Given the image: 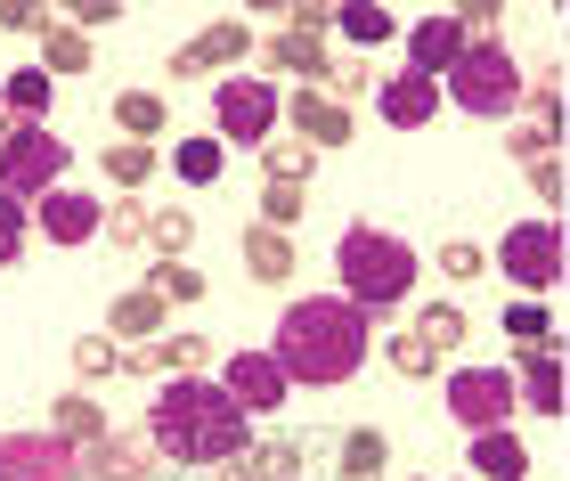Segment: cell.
<instances>
[{"label": "cell", "mask_w": 570, "mask_h": 481, "mask_svg": "<svg viewBox=\"0 0 570 481\" xmlns=\"http://www.w3.org/2000/svg\"><path fill=\"white\" fill-rule=\"evenodd\" d=\"M416 343L432 351V360H449V351L473 343V318H464L456 302H424V311H416Z\"/></svg>", "instance_id": "27"}, {"label": "cell", "mask_w": 570, "mask_h": 481, "mask_svg": "<svg viewBox=\"0 0 570 481\" xmlns=\"http://www.w3.org/2000/svg\"><path fill=\"white\" fill-rule=\"evenodd\" d=\"M204 360H213V343H204V335H155L147 351H122V367H131V375H164V384H171V375H204Z\"/></svg>", "instance_id": "17"}, {"label": "cell", "mask_w": 570, "mask_h": 481, "mask_svg": "<svg viewBox=\"0 0 570 481\" xmlns=\"http://www.w3.org/2000/svg\"><path fill=\"white\" fill-rule=\"evenodd\" d=\"M147 286L164 294V311H171V302H204V269H196V262H155Z\"/></svg>", "instance_id": "38"}, {"label": "cell", "mask_w": 570, "mask_h": 481, "mask_svg": "<svg viewBox=\"0 0 570 481\" xmlns=\"http://www.w3.org/2000/svg\"><path fill=\"white\" fill-rule=\"evenodd\" d=\"M530 188L547 196V205H562V164H554V156H538V164H530Z\"/></svg>", "instance_id": "46"}, {"label": "cell", "mask_w": 570, "mask_h": 481, "mask_svg": "<svg viewBox=\"0 0 570 481\" xmlns=\"http://www.w3.org/2000/svg\"><path fill=\"white\" fill-rule=\"evenodd\" d=\"M262 66H269V73H294V82H309V90H326V73H334L326 33H309V24H285V33H269V41H262Z\"/></svg>", "instance_id": "13"}, {"label": "cell", "mask_w": 570, "mask_h": 481, "mask_svg": "<svg viewBox=\"0 0 570 481\" xmlns=\"http://www.w3.org/2000/svg\"><path fill=\"white\" fill-rule=\"evenodd\" d=\"M98 164H107V180H115L122 196H139V188L155 180V147H131V139H115V147H107Z\"/></svg>", "instance_id": "33"}, {"label": "cell", "mask_w": 570, "mask_h": 481, "mask_svg": "<svg viewBox=\"0 0 570 481\" xmlns=\"http://www.w3.org/2000/svg\"><path fill=\"white\" fill-rule=\"evenodd\" d=\"M220 392L237 400L245 416H277L294 384H285V367L269 360V351H228V375H220Z\"/></svg>", "instance_id": "11"}, {"label": "cell", "mask_w": 570, "mask_h": 481, "mask_svg": "<svg viewBox=\"0 0 570 481\" xmlns=\"http://www.w3.org/2000/svg\"><path fill=\"white\" fill-rule=\"evenodd\" d=\"M98 220H107V205H98V196H82V188H49L41 205H33V229H41L49 245H90Z\"/></svg>", "instance_id": "12"}, {"label": "cell", "mask_w": 570, "mask_h": 481, "mask_svg": "<svg viewBox=\"0 0 570 481\" xmlns=\"http://www.w3.org/2000/svg\"><path fill=\"white\" fill-rule=\"evenodd\" d=\"M302 205H309V188H294V180H262V213H253V220H262V229H294Z\"/></svg>", "instance_id": "36"}, {"label": "cell", "mask_w": 570, "mask_h": 481, "mask_svg": "<svg viewBox=\"0 0 570 481\" xmlns=\"http://www.w3.org/2000/svg\"><path fill=\"white\" fill-rule=\"evenodd\" d=\"M449 107V98H440V82H424V73H392V82H375V115L392 122V131H424V122Z\"/></svg>", "instance_id": "14"}, {"label": "cell", "mask_w": 570, "mask_h": 481, "mask_svg": "<svg viewBox=\"0 0 570 481\" xmlns=\"http://www.w3.org/2000/svg\"><path fill=\"white\" fill-rule=\"evenodd\" d=\"M9 131H17V122H9V107H0V139H9Z\"/></svg>", "instance_id": "48"}, {"label": "cell", "mask_w": 570, "mask_h": 481, "mask_svg": "<svg viewBox=\"0 0 570 481\" xmlns=\"http://www.w3.org/2000/svg\"><path fill=\"white\" fill-rule=\"evenodd\" d=\"M326 82H334V98L351 107V90H375V73H367V58H334V73H326Z\"/></svg>", "instance_id": "44"}, {"label": "cell", "mask_w": 570, "mask_h": 481, "mask_svg": "<svg viewBox=\"0 0 570 481\" xmlns=\"http://www.w3.org/2000/svg\"><path fill=\"white\" fill-rule=\"evenodd\" d=\"M505 156H513V164H538V156H554V147L538 139V131H522V122H513V131H505Z\"/></svg>", "instance_id": "45"}, {"label": "cell", "mask_w": 570, "mask_h": 481, "mask_svg": "<svg viewBox=\"0 0 570 481\" xmlns=\"http://www.w3.org/2000/svg\"><path fill=\"white\" fill-rule=\"evenodd\" d=\"M171 171H179V180H188V188H213L220 171H228V147H220L213 131H188V139L171 147Z\"/></svg>", "instance_id": "28"}, {"label": "cell", "mask_w": 570, "mask_h": 481, "mask_svg": "<svg viewBox=\"0 0 570 481\" xmlns=\"http://www.w3.org/2000/svg\"><path fill=\"white\" fill-rule=\"evenodd\" d=\"M334 33H343L351 49H383V41L400 33V17L375 9V0H351V9H334Z\"/></svg>", "instance_id": "29"}, {"label": "cell", "mask_w": 570, "mask_h": 481, "mask_svg": "<svg viewBox=\"0 0 570 481\" xmlns=\"http://www.w3.org/2000/svg\"><path fill=\"white\" fill-rule=\"evenodd\" d=\"M90 58H98L90 33H73V24L49 9V24H41V73H49V82H58V73H90Z\"/></svg>", "instance_id": "25"}, {"label": "cell", "mask_w": 570, "mask_h": 481, "mask_svg": "<svg viewBox=\"0 0 570 481\" xmlns=\"http://www.w3.org/2000/svg\"><path fill=\"white\" fill-rule=\"evenodd\" d=\"M513 400H530V416H562V343L522 351V384H513Z\"/></svg>", "instance_id": "20"}, {"label": "cell", "mask_w": 570, "mask_h": 481, "mask_svg": "<svg viewBox=\"0 0 570 481\" xmlns=\"http://www.w3.org/2000/svg\"><path fill=\"white\" fill-rule=\"evenodd\" d=\"M498 269L522 286V302H538L547 286H562V229L554 220H522V229L498 245Z\"/></svg>", "instance_id": "8"}, {"label": "cell", "mask_w": 570, "mask_h": 481, "mask_svg": "<svg viewBox=\"0 0 570 481\" xmlns=\"http://www.w3.org/2000/svg\"><path fill=\"white\" fill-rule=\"evenodd\" d=\"M237 253H245V269L262 277V286H285V277H294V237L285 229H262V220H253V229L237 237Z\"/></svg>", "instance_id": "23"}, {"label": "cell", "mask_w": 570, "mask_h": 481, "mask_svg": "<svg viewBox=\"0 0 570 481\" xmlns=\"http://www.w3.org/2000/svg\"><path fill=\"white\" fill-rule=\"evenodd\" d=\"M155 326H164V294H155V286H131V294L107 302V335L115 343H147Z\"/></svg>", "instance_id": "22"}, {"label": "cell", "mask_w": 570, "mask_h": 481, "mask_svg": "<svg viewBox=\"0 0 570 481\" xmlns=\"http://www.w3.org/2000/svg\"><path fill=\"white\" fill-rule=\"evenodd\" d=\"M49 98H58V90H49V73H41V66H17L9 82H0V107H9V122H41V115H49Z\"/></svg>", "instance_id": "30"}, {"label": "cell", "mask_w": 570, "mask_h": 481, "mask_svg": "<svg viewBox=\"0 0 570 481\" xmlns=\"http://www.w3.org/2000/svg\"><path fill=\"white\" fill-rule=\"evenodd\" d=\"M98 237H107V245H122V253H131V245H147V205H139V196H122V205H107V220H98Z\"/></svg>", "instance_id": "37"}, {"label": "cell", "mask_w": 570, "mask_h": 481, "mask_svg": "<svg viewBox=\"0 0 570 481\" xmlns=\"http://www.w3.org/2000/svg\"><path fill=\"white\" fill-rule=\"evenodd\" d=\"M49 416H58V441H82V449H98V441L115 433V424H107V409H98V400H82V392H66Z\"/></svg>", "instance_id": "31"}, {"label": "cell", "mask_w": 570, "mask_h": 481, "mask_svg": "<svg viewBox=\"0 0 570 481\" xmlns=\"http://www.w3.org/2000/svg\"><path fill=\"white\" fill-rule=\"evenodd\" d=\"M73 375H90V384L98 375H122V343L115 335H82L73 343Z\"/></svg>", "instance_id": "40"}, {"label": "cell", "mask_w": 570, "mask_h": 481, "mask_svg": "<svg viewBox=\"0 0 570 481\" xmlns=\"http://www.w3.org/2000/svg\"><path fill=\"white\" fill-rule=\"evenodd\" d=\"M269 360L285 367V384L343 392L351 375L375 360V326H367V311H351L343 294H309V302H294V311L277 318Z\"/></svg>", "instance_id": "2"}, {"label": "cell", "mask_w": 570, "mask_h": 481, "mask_svg": "<svg viewBox=\"0 0 570 481\" xmlns=\"http://www.w3.org/2000/svg\"><path fill=\"white\" fill-rule=\"evenodd\" d=\"M164 98H155V90H115V131L122 139H131V147H155V139H164Z\"/></svg>", "instance_id": "26"}, {"label": "cell", "mask_w": 570, "mask_h": 481, "mask_svg": "<svg viewBox=\"0 0 570 481\" xmlns=\"http://www.w3.org/2000/svg\"><path fill=\"white\" fill-rule=\"evenodd\" d=\"M481 269H489V253H481L473 237H449V245H440V277H449V286H473Z\"/></svg>", "instance_id": "41"}, {"label": "cell", "mask_w": 570, "mask_h": 481, "mask_svg": "<svg viewBox=\"0 0 570 481\" xmlns=\"http://www.w3.org/2000/svg\"><path fill=\"white\" fill-rule=\"evenodd\" d=\"M262 164H269V180L309 188V171H318V147H302V139H269V147H262Z\"/></svg>", "instance_id": "35"}, {"label": "cell", "mask_w": 570, "mask_h": 481, "mask_svg": "<svg viewBox=\"0 0 570 481\" xmlns=\"http://www.w3.org/2000/svg\"><path fill=\"white\" fill-rule=\"evenodd\" d=\"M513 409H522V400H513V375H505V367H456V375H449V416H456L464 441H473V433H498Z\"/></svg>", "instance_id": "7"}, {"label": "cell", "mask_w": 570, "mask_h": 481, "mask_svg": "<svg viewBox=\"0 0 570 481\" xmlns=\"http://www.w3.org/2000/svg\"><path fill=\"white\" fill-rule=\"evenodd\" d=\"M407 33V73H424V82H440L456 58H464V33H456V17L440 9V17H416V24H400Z\"/></svg>", "instance_id": "15"}, {"label": "cell", "mask_w": 570, "mask_h": 481, "mask_svg": "<svg viewBox=\"0 0 570 481\" xmlns=\"http://www.w3.org/2000/svg\"><path fill=\"white\" fill-rule=\"evenodd\" d=\"M0 481H90L73 465V449H49V441H0Z\"/></svg>", "instance_id": "18"}, {"label": "cell", "mask_w": 570, "mask_h": 481, "mask_svg": "<svg viewBox=\"0 0 570 481\" xmlns=\"http://www.w3.org/2000/svg\"><path fill=\"white\" fill-rule=\"evenodd\" d=\"M473 473L481 481H530V449H522V433H473Z\"/></svg>", "instance_id": "24"}, {"label": "cell", "mask_w": 570, "mask_h": 481, "mask_svg": "<svg viewBox=\"0 0 570 481\" xmlns=\"http://www.w3.org/2000/svg\"><path fill=\"white\" fill-rule=\"evenodd\" d=\"M392 367L407 375V384H432V375H440V360L416 343V326H407V335H392Z\"/></svg>", "instance_id": "42"}, {"label": "cell", "mask_w": 570, "mask_h": 481, "mask_svg": "<svg viewBox=\"0 0 570 481\" xmlns=\"http://www.w3.org/2000/svg\"><path fill=\"white\" fill-rule=\"evenodd\" d=\"M213 115H220V147H269L277 139V115H285V90L253 82V73H220Z\"/></svg>", "instance_id": "6"}, {"label": "cell", "mask_w": 570, "mask_h": 481, "mask_svg": "<svg viewBox=\"0 0 570 481\" xmlns=\"http://www.w3.org/2000/svg\"><path fill=\"white\" fill-rule=\"evenodd\" d=\"M49 188H66V139L49 131V122H17V131L0 139V196L41 205Z\"/></svg>", "instance_id": "5"}, {"label": "cell", "mask_w": 570, "mask_h": 481, "mask_svg": "<svg viewBox=\"0 0 570 481\" xmlns=\"http://www.w3.org/2000/svg\"><path fill=\"white\" fill-rule=\"evenodd\" d=\"M228 481H302V433H262L228 465Z\"/></svg>", "instance_id": "19"}, {"label": "cell", "mask_w": 570, "mask_h": 481, "mask_svg": "<svg viewBox=\"0 0 570 481\" xmlns=\"http://www.w3.org/2000/svg\"><path fill=\"white\" fill-rule=\"evenodd\" d=\"M41 24H49L41 0H0V33H41Z\"/></svg>", "instance_id": "43"}, {"label": "cell", "mask_w": 570, "mask_h": 481, "mask_svg": "<svg viewBox=\"0 0 570 481\" xmlns=\"http://www.w3.org/2000/svg\"><path fill=\"white\" fill-rule=\"evenodd\" d=\"M147 245H155V262H188V253H196V220L179 213V205L147 213Z\"/></svg>", "instance_id": "32"}, {"label": "cell", "mask_w": 570, "mask_h": 481, "mask_svg": "<svg viewBox=\"0 0 570 481\" xmlns=\"http://www.w3.org/2000/svg\"><path fill=\"white\" fill-rule=\"evenodd\" d=\"M90 481H164V458H155V441L147 433H107L90 449Z\"/></svg>", "instance_id": "16"}, {"label": "cell", "mask_w": 570, "mask_h": 481, "mask_svg": "<svg viewBox=\"0 0 570 481\" xmlns=\"http://www.w3.org/2000/svg\"><path fill=\"white\" fill-rule=\"evenodd\" d=\"M334 465H343V481H383L392 473V433H383V424H351V433L334 441Z\"/></svg>", "instance_id": "21"}, {"label": "cell", "mask_w": 570, "mask_h": 481, "mask_svg": "<svg viewBox=\"0 0 570 481\" xmlns=\"http://www.w3.org/2000/svg\"><path fill=\"white\" fill-rule=\"evenodd\" d=\"M285 122L302 147H351L358 139V107H343L334 90H285Z\"/></svg>", "instance_id": "10"}, {"label": "cell", "mask_w": 570, "mask_h": 481, "mask_svg": "<svg viewBox=\"0 0 570 481\" xmlns=\"http://www.w3.org/2000/svg\"><path fill=\"white\" fill-rule=\"evenodd\" d=\"M122 9H115V0H82V9H66V24H73V33H82V24H115Z\"/></svg>", "instance_id": "47"}, {"label": "cell", "mask_w": 570, "mask_h": 481, "mask_svg": "<svg viewBox=\"0 0 570 481\" xmlns=\"http://www.w3.org/2000/svg\"><path fill=\"white\" fill-rule=\"evenodd\" d=\"M505 335L538 351V343H562V326H554L547 302H522V294H513V302H505Z\"/></svg>", "instance_id": "34"}, {"label": "cell", "mask_w": 570, "mask_h": 481, "mask_svg": "<svg viewBox=\"0 0 570 481\" xmlns=\"http://www.w3.org/2000/svg\"><path fill=\"white\" fill-rule=\"evenodd\" d=\"M24 245H33V213H24L17 196H0V269H17Z\"/></svg>", "instance_id": "39"}, {"label": "cell", "mask_w": 570, "mask_h": 481, "mask_svg": "<svg viewBox=\"0 0 570 481\" xmlns=\"http://www.w3.org/2000/svg\"><path fill=\"white\" fill-rule=\"evenodd\" d=\"M253 41H262V33H253L245 17H213L196 41H179L171 58H164V73H171V82H196V73H228V66H245V58H253Z\"/></svg>", "instance_id": "9"}, {"label": "cell", "mask_w": 570, "mask_h": 481, "mask_svg": "<svg viewBox=\"0 0 570 481\" xmlns=\"http://www.w3.org/2000/svg\"><path fill=\"white\" fill-rule=\"evenodd\" d=\"M440 98H456V115L481 122H522V66L505 41H464V58L440 73Z\"/></svg>", "instance_id": "4"}, {"label": "cell", "mask_w": 570, "mask_h": 481, "mask_svg": "<svg viewBox=\"0 0 570 481\" xmlns=\"http://www.w3.org/2000/svg\"><path fill=\"white\" fill-rule=\"evenodd\" d=\"M334 269H343V302L351 311H367V318H392L407 294H416V245L392 237V229H375V220H358V229L334 237Z\"/></svg>", "instance_id": "3"}, {"label": "cell", "mask_w": 570, "mask_h": 481, "mask_svg": "<svg viewBox=\"0 0 570 481\" xmlns=\"http://www.w3.org/2000/svg\"><path fill=\"white\" fill-rule=\"evenodd\" d=\"M147 441H155L164 465L204 473V465H237L253 449V416L213 384V375H171V384L155 392V409H147Z\"/></svg>", "instance_id": "1"}]
</instances>
